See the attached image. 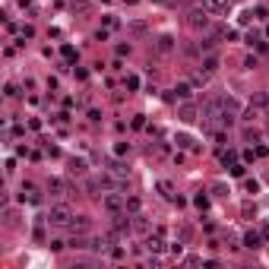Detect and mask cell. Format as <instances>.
I'll return each instance as SVG.
<instances>
[{"label": "cell", "instance_id": "7a4b0ae2", "mask_svg": "<svg viewBox=\"0 0 269 269\" xmlns=\"http://www.w3.org/2000/svg\"><path fill=\"white\" fill-rule=\"evenodd\" d=\"M209 16H212V13L206 10V6H193V10L187 13V25L197 29V32H206V29H209Z\"/></svg>", "mask_w": 269, "mask_h": 269}, {"label": "cell", "instance_id": "4fadbf2b", "mask_svg": "<svg viewBox=\"0 0 269 269\" xmlns=\"http://www.w3.org/2000/svg\"><path fill=\"white\" fill-rule=\"evenodd\" d=\"M178 117L184 120V124H193V120H197V108H193V105H180Z\"/></svg>", "mask_w": 269, "mask_h": 269}, {"label": "cell", "instance_id": "7402d4cb", "mask_svg": "<svg viewBox=\"0 0 269 269\" xmlns=\"http://www.w3.org/2000/svg\"><path fill=\"white\" fill-rule=\"evenodd\" d=\"M168 250H171L174 257H180V253H184V241H180V238H178V241H171V244H168Z\"/></svg>", "mask_w": 269, "mask_h": 269}, {"label": "cell", "instance_id": "5bb4252c", "mask_svg": "<svg viewBox=\"0 0 269 269\" xmlns=\"http://www.w3.org/2000/svg\"><path fill=\"white\" fill-rule=\"evenodd\" d=\"M206 83H209V73H206V70H197V73L190 76V86H193V89H200V86H206Z\"/></svg>", "mask_w": 269, "mask_h": 269}, {"label": "cell", "instance_id": "8fae6325", "mask_svg": "<svg viewBox=\"0 0 269 269\" xmlns=\"http://www.w3.org/2000/svg\"><path fill=\"white\" fill-rule=\"evenodd\" d=\"M203 6H206L209 13H228L231 0H203Z\"/></svg>", "mask_w": 269, "mask_h": 269}, {"label": "cell", "instance_id": "ac0fdd59", "mask_svg": "<svg viewBox=\"0 0 269 269\" xmlns=\"http://www.w3.org/2000/svg\"><path fill=\"white\" fill-rule=\"evenodd\" d=\"M139 209H143V200H139V197H127V212L136 215Z\"/></svg>", "mask_w": 269, "mask_h": 269}, {"label": "cell", "instance_id": "7c38bea8", "mask_svg": "<svg viewBox=\"0 0 269 269\" xmlns=\"http://www.w3.org/2000/svg\"><path fill=\"white\" fill-rule=\"evenodd\" d=\"M89 225H92V222L86 219V215H73V222H70V228H73V231H76V234L89 231Z\"/></svg>", "mask_w": 269, "mask_h": 269}, {"label": "cell", "instance_id": "6da1fadb", "mask_svg": "<svg viewBox=\"0 0 269 269\" xmlns=\"http://www.w3.org/2000/svg\"><path fill=\"white\" fill-rule=\"evenodd\" d=\"M45 222L54 228H70V222H73V212H70V206H64V203H57V206H51L48 215H45Z\"/></svg>", "mask_w": 269, "mask_h": 269}, {"label": "cell", "instance_id": "ffe728a7", "mask_svg": "<svg viewBox=\"0 0 269 269\" xmlns=\"http://www.w3.org/2000/svg\"><path fill=\"white\" fill-rule=\"evenodd\" d=\"M219 161H222V165H234V149H222L219 152Z\"/></svg>", "mask_w": 269, "mask_h": 269}, {"label": "cell", "instance_id": "5b68a950", "mask_svg": "<svg viewBox=\"0 0 269 269\" xmlns=\"http://www.w3.org/2000/svg\"><path fill=\"white\" fill-rule=\"evenodd\" d=\"M190 95H193V86H190V83H178L165 98H168V102H178V98H180V102H187Z\"/></svg>", "mask_w": 269, "mask_h": 269}, {"label": "cell", "instance_id": "2e32d148", "mask_svg": "<svg viewBox=\"0 0 269 269\" xmlns=\"http://www.w3.org/2000/svg\"><path fill=\"white\" fill-rule=\"evenodd\" d=\"M174 143H178L180 149H190V152H197V146H193V139L187 136V133H178V136H174Z\"/></svg>", "mask_w": 269, "mask_h": 269}, {"label": "cell", "instance_id": "e575fe53", "mask_svg": "<svg viewBox=\"0 0 269 269\" xmlns=\"http://www.w3.org/2000/svg\"><path fill=\"white\" fill-rule=\"evenodd\" d=\"M231 174H234V178H241V174H244V165H238V161H234V165H231Z\"/></svg>", "mask_w": 269, "mask_h": 269}, {"label": "cell", "instance_id": "8992f818", "mask_svg": "<svg viewBox=\"0 0 269 269\" xmlns=\"http://www.w3.org/2000/svg\"><path fill=\"white\" fill-rule=\"evenodd\" d=\"M130 228H133L130 215H117V222H114V228H111V238H124V234H130Z\"/></svg>", "mask_w": 269, "mask_h": 269}, {"label": "cell", "instance_id": "277c9868", "mask_svg": "<svg viewBox=\"0 0 269 269\" xmlns=\"http://www.w3.org/2000/svg\"><path fill=\"white\" fill-rule=\"evenodd\" d=\"M102 206H105V212H111V215H120V212L127 209V197H124L120 190H111V193H105Z\"/></svg>", "mask_w": 269, "mask_h": 269}, {"label": "cell", "instance_id": "484cf974", "mask_svg": "<svg viewBox=\"0 0 269 269\" xmlns=\"http://www.w3.org/2000/svg\"><path fill=\"white\" fill-rule=\"evenodd\" d=\"M247 42H250V45H253V48H257V51H263V48H266V42H263V38H257V35H250V38H247Z\"/></svg>", "mask_w": 269, "mask_h": 269}, {"label": "cell", "instance_id": "30bf717a", "mask_svg": "<svg viewBox=\"0 0 269 269\" xmlns=\"http://www.w3.org/2000/svg\"><path fill=\"white\" fill-rule=\"evenodd\" d=\"M48 190L54 193V197H67V193H70V184H67V180H60V178H51V180H48Z\"/></svg>", "mask_w": 269, "mask_h": 269}, {"label": "cell", "instance_id": "603a6c76", "mask_svg": "<svg viewBox=\"0 0 269 269\" xmlns=\"http://www.w3.org/2000/svg\"><path fill=\"white\" fill-rule=\"evenodd\" d=\"M133 228H136V231H146V228H149V225H146V219H143V215H133Z\"/></svg>", "mask_w": 269, "mask_h": 269}, {"label": "cell", "instance_id": "836d02e7", "mask_svg": "<svg viewBox=\"0 0 269 269\" xmlns=\"http://www.w3.org/2000/svg\"><path fill=\"white\" fill-rule=\"evenodd\" d=\"M178 238H180V241L187 244V241H190V228H180V231H178Z\"/></svg>", "mask_w": 269, "mask_h": 269}, {"label": "cell", "instance_id": "4dcf8cb0", "mask_svg": "<svg viewBox=\"0 0 269 269\" xmlns=\"http://www.w3.org/2000/svg\"><path fill=\"white\" fill-rule=\"evenodd\" d=\"M200 263H203V260L193 257V253H190V257H184V266H200Z\"/></svg>", "mask_w": 269, "mask_h": 269}, {"label": "cell", "instance_id": "1f68e13d", "mask_svg": "<svg viewBox=\"0 0 269 269\" xmlns=\"http://www.w3.org/2000/svg\"><path fill=\"white\" fill-rule=\"evenodd\" d=\"M130 29L136 32V35H143V32H146V22H130Z\"/></svg>", "mask_w": 269, "mask_h": 269}, {"label": "cell", "instance_id": "52a82bcc", "mask_svg": "<svg viewBox=\"0 0 269 269\" xmlns=\"http://www.w3.org/2000/svg\"><path fill=\"white\" fill-rule=\"evenodd\" d=\"M19 200H22V203H32V206H38V203H42V193H38V187H32V184H22V190H19Z\"/></svg>", "mask_w": 269, "mask_h": 269}, {"label": "cell", "instance_id": "f1b7e54d", "mask_svg": "<svg viewBox=\"0 0 269 269\" xmlns=\"http://www.w3.org/2000/svg\"><path fill=\"white\" fill-rule=\"evenodd\" d=\"M48 247H51V250H54V253H57V250H64V247H67V244H64V241H60V238H54V241H51V244H48Z\"/></svg>", "mask_w": 269, "mask_h": 269}, {"label": "cell", "instance_id": "d4e9b609", "mask_svg": "<svg viewBox=\"0 0 269 269\" xmlns=\"http://www.w3.org/2000/svg\"><path fill=\"white\" fill-rule=\"evenodd\" d=\"M124 86H127V89H133V92H136V89H139V76H127V79H124Z\"/></svg>", "mask_w": 269, "mask_h": 269}, {"label": "cell", "instance_id": "8d00e7d4", "mask_svg": "<svg viewBox=\"0 0 269 269\" xmlns=\"http://www.w3.org/2000/svg\"><path fill=\"white\" fill-rule=\"evenodd\" d=\"M156 3H168V0H156Z\"/></svg>", "mask_w": 269, "mask_h": 269}, {"label": "cell", "instance_id": "4316f807", "mask_svg": "<svg viewBox=\"0 0 269 269\" xmlns=\"http://www.w3.org/2000/svg\"><path fill=\"white\" fill-rule=\"evenodd\" d=\"M244 190L247 193H260V184H257V180H244Z\"/></svg>", "mask_w": 269, "mask_h": 269}, {"label": "cell", "instance_id": "d6a6232c", "mask_svg": "<svg viewBox=\"0 0 269 269\" xmlns=\"http://www.w3.org/2000/svg\"><path fill=\"white\" fill-rule=\"evenodd\" d=\"M64 57H67V60H73V57H76V51H73V45H64Z\"/></svg>", "mask_w": 269, "mask_h": 269}, {"label": "cell", "instance_id": "9a60e30c", "mask_svg": "<svg viewBox=\"0 0 269 269\" xmlns=\"http://www.w3.org/2000/svg\"><path fill=\"white\" fill-rule=\"evenodd\" d=\"M203 70L209 73V76L219 70V57H215V54H206V57H203Z\"/></svg>", "mask_w": 269, "mask_h": 269}, {"label": "cell", "instance_id": "ba28073f", "mask_svg": "<svg viewBox=\"0 0 269 269\" xmlns=\"http://www.w3.org/2000/svg\"><path fill=\"white\" fill-rule=\"evenodd\" d=\"M174 48H178V42H174L171 35H158V38H156V51L161 54V57H165V54H171Z\"/></svg>", "mask_w": 269, "mask_h": 269}, {"label": "cell", "instance_id": "3957f363", "mask_svg": "<svg viewBox=\"0 0 269 269\" xmlns=\"http://www.w3.org/2000/svg\"><path fill=\"white\" fill-rule=\"evenodd\" d=\"M143 250H146V253H152V257H158V253H165V250H168V244H165V231H161V228H156V231H152L149 238L143 241Z\"/></svg>", "mask_w": 269, "mask_h": 269}, {"label": "cell", "instance_id": "d590c367", "mask_svg": "<svg viewBox=\"0 0 269 269\" xmlns=\"http://www.w3.org/2000/svg\"><path fill=\"white\" fill-rule=\"evenodd\" d=\"M263 238H266V241H269V225H263Z\"/></svg>", "mask_w": 269, "mask_h": 269}, {"label": "cell", "instance_id": "83f0119b", "mask_svg": "<svg viewBox=\"0 0 269 269\" xmlns=\"http://www.w3.org/2000/svg\"><path fill=\"white\" fill-rule=\"evenodd\" d=\"M117 25H120V22H117V19H114V16H108V19H105V29H108V32H114V29H117Z\"/></svg>", "mask_w": 269, "mask_h": 269}, {"label": "cell", "instance_id": "f546056e", "mask_svg": "<svg viewBox=\"0 0 269 269\" xmlns=\"http://www.w3.org/2000/svg\"><path fill=\"white\" fill-rule=\"evenodd\" d=\"M266 16H269L266 6H257V10H253V19H266Z\"/></svg>", "mask_w": 269, "mask_h": 269}, {"label": "cell", "instance_id": "44dd1931", "mask_svg": "<svg viewBox=\"0 0 269 269\" xmlns=\"http://www.w3.org/2000/svg\"><path fill=\"white\" fill-rule=\"evenodd\" d=\"M193 206H197V209H209V197H206V193H197V197H193Z\"/></svg>", "mask_w": 269, "mask_h": 269}, {"label": "cell", "instance_id": "9c48e42d", "mask_svg": "<svg viewBox=\"0 0 269 269\" xmlns=\"http://www.w3.org/2000/svg\"><path fill=\"white\" fill-rule=\"evenodd\" d=\"M244 247L247 250H260V247H263V231H247L244 234Z\"/></svg>", "mask_w": 269, "mask_h": 269}, {"label": "cell", "instance_id": "e0dca14e", "mask_svg": "<svg viewBox=\"0 0 269 269\" xmlns=\"http://www.w3.org/2000/svg\"><path fill=\"white\" fill-rule=\"evenodd\" d=\"M158 190H161V197H165V200H171V203L178 200V193H174V187L168 184V180H158Z\"/></svg>", "mask_w": 269, "mask_h": 269}, {"label": "cell", "instance_id": "cb8c5ba5", "mask_svg": "<svg viewBox=\"0 0 269 269\" xmlns=\"http://www.w3.org/2000/svg\"><path fill=\"white\" fill-rule=\"evenodd\" d=\"M3 95H6V98H10V102H13V98L19 95V89H16V86H13V83H6V86H3Z\"/></svg>", "mask_w": 269, "mask_h": 269}, {"label": "cell", "instance_id": "d6986e66", "mask_svg": "<svg viewBox=\"0 0 269 269\" xmlns=\"http://www.w3.org/2000/svg\"><path fill=\"white\" fill-rule=\"evenodd\" d=\"M70 171L73 174H86V161L83 158H70Z\"/></svg>", "mask_w": 269, "mask_h": 269}]
</instances>
